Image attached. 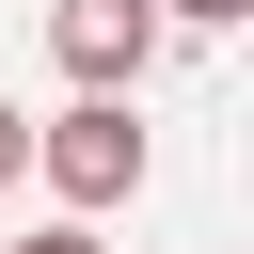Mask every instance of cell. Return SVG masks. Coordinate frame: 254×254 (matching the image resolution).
Segmentation results:
<instances>
[{"instance_id":"obj_1","label":"cell","mask_w":254,"mask_h":254,"mask_svg":"<svg viewBox=\"0 0 254 254\" xmlns=\"http://www.w3.org/2000/svg\"><path fill=\"white\" fill-rule=\"evenodd\" d=\"M32 175L64 190V222L127 206V190H143V127H127V95H79V111H48V127H32Z\"/></svg>"},{"instance_id":"obj_2","label":"cell","mask_w":254,"mask_h":254,"mask_svg":"<svg viewBox=\"0 0 254 254\" xmlns=\"http://www.w3.org/2000/svg\"><path fill=\"white\" fill-rule=\"evenodd\" d=\"M48 48H64L79 95H127V79L159 64V16H143V0H48Z\"/></svg>"},{"instance_id":"obj_3","label":"cell","mask_w":254,"mask_h":254,"mask_svg":"<svg viewBox=\"0 0 254 254\" xmlns=\"http://www.w3.org/2000/svg\"><path fill=\"white\" fill-rule=\"evenodd\" d=\"M143 16H190V32H238L254 0H143Z\"/></svg>"},{"instance_id":"obj_4","label":"cell","mask_w":254,"mask_h":254,"mask_svg":"<svg viewBox=\"0 0 254 254\" xmlns=\"http://www.w3.org/2000/svg\"><path fill=\"white\" fill-rule=\"evenodd\" d=\"M16 175H32V111L0 95V190H16Z\"/></svg>"},{"instance_id":"obj_5","label":"cell","mask_w":254,"mask_h":254,"mask_svg":"<svg viewBox=\"0 0 254 254\" xmlns=\"http://www.w3.org/2000/svg\"><path fill=\"white\" fill-rule=\"evenodd\" d=\"M0 254H95V222H32V238H0Z\"/></svg>"}]
</instances>
